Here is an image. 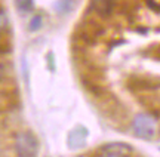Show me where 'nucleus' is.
Returning a JSON list of instances; mask_svg holds the SVG:
<instances>
[{"label": "nucleus", "instance_id": "obj_1", "mask_svg": "<svg viewBox=\"0 0 160 157\" xmlns=\"http://www.w3.org/2000/svg\"><path fill=\"white\" fill-rule=\"evenodd\" d=\"M132 129H133L135 135L139 138L153 140L156 132H157V123H156L153 116L145 114V113H139L132 120Z\"/></svg>", "mask_w": 160, "mask_h": 157}, {"label": "nucleus", "instance_id": "obj_2", "mask_svg": "<svg viewBox=\"0 0 160 157\" xmlns=\"http://www.w3.org/2000/svg\"><path fill=\"white\" fill-rule=\"evenodd\" d=\"M15 151L19 157H36L39 141L31 132H19L15 138Z\"/></svg>", "mask_w": 160, "mask_h": 157}, {"label": "nucleus", "instance_id": "obj_3", "mask_svg": "<svg viewBox=\"0 0 160 157\" xmlns=\"http://www.w3.org/2000/svg\"><path fill=\"white\" fill-rule=\"evenodd\" d=\"M132 147L125 142H108L101 148V157H131Z\"/></svg>", "mask_w": 160, "mask_h": 157}, {"label": "nucleus", "instance_id": "obj_4", "mask_svg": "<svg viewBox=\"0 0 160 157\" xmlns=\"http://www.w3.org/2000/svg\"><path fill=\"white\" fill-rule=\"evenodd\" d=\"M88 135H89L88 129H86L85 126L79 125V126H76V128L68 134V136H67V144H68V147L71 150L82 148V147L86 145Z\"/></svg>", "mask_w": 160, "mask_h": 157}, {"label": "nucleus", "instance_id": "obj_5", "mask_svg": "<svg viewBox=\"0 0 160 157\" xmlns=\"http://www.w3.org/2000/svg\"><path fill=\"white\" fill-rule=\"evenodd\" d=\"M92 9L101 17H107L114 7V0H91Z\"/></svg>", "mask_w": 160, "mask_h": 157}, {"label": "nucleus", "instance_id": "obj_6", "mask_svg": "<svg viewBox=\"0 0 160 157\" xmlns=\"http://www.w3.org/2000/svg\"><path fill=\"white\" fill-rule=\"evenodd\" d=\"M15 2H17L18 9L22 12H30L34 7V0H15Z\"/></svg>", "mask_w": 160, "mask_h": 157}, {"label": "nucleus", "instance_id": "obj_7", "mask_svg": "<svg viewBox=\"0 0 160 157\" xmlns=\"http://www.w3.org/2000/svg\"><path fill=\"white\" fill-rule=\"evenodd\" d=\"M40 25H42V17L40 15H34L31 18V21H30V30L36 31V30L40 28Z\"/></svg>", "mask_w": 160, "mask_h": 157}, {"label": "nucleus", "instance_id": "obj_8", "mask_svg": "<svg viewBox=\"0 0 160 157\" xmlns=\"http://www.w3.org/2000/svg\"><path fill=\"white\" fill-rule=\"evenodd\" d=\"M8 24H9V19H8L6 12L0 9V31H2V30H5L6 27H8Z\"/></svg>", "mask_w": 160, "mask_h": 157}]
</instances>
